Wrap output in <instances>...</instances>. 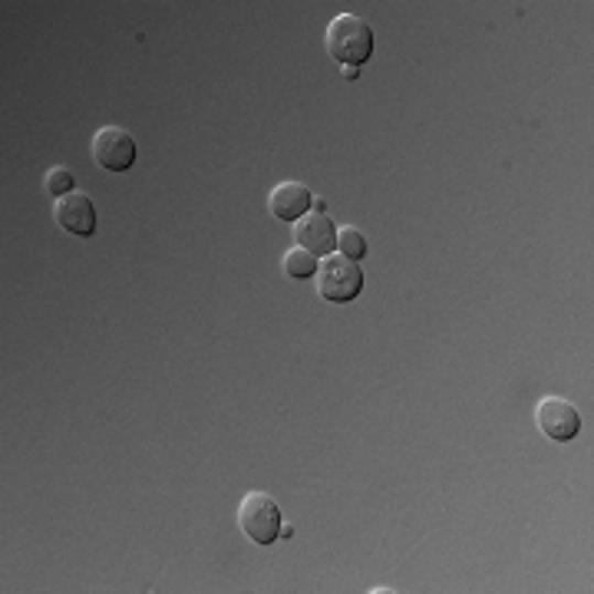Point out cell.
I'll use <instances>...</instances> for the list:
<instances>
[{"label":"cell","mask_w":594,"mask_h":594,"mask_svg":"<svg viewBox=\"0 0 594 594\" xmlns=\"http://www.w3.org/2000/svg\"><path fill=\"white\" fill-rule=\"evenodd\" d=\"M324 43H327L331 60H337L341 66L357 69V66H364L374 56V43L377 40H374V26L367 20H360L354 13H341V17L331 20Z\"/></svg>","instance_id":"6da1fadb"},{"label":"cell","mask_w":594,"mask_h":594,"mask_svg":"<svg viewBox=\"0 0 594 594\" xmlns=\"http://www.w3.org/2000/svg\"><path fill=\"white\" fill-rule=\"evenodd\" d=\"M317 294L331 304H350L364 291V271L357 261L344 255H327L324 264H317Z\"/></svg>","instance_id":"7a4b0ae2"},{"label":"cell","mask_w":594,"mask_h":594,"mask_svg":"<svg viewBox=\"0 0 594 594\" xmlns=\"http://www.w3.org/2000/svg\"><path fill=\"white\" fill-rule=\"evenodd\" d=\"M238 526L255 546H271L281 539V509L268 493H248L238 509Z\"/></svg>","instance_id":"3957f363"},{"label":"cell","mask_w":594,"mask_h":594,"mask_svg":"<svg viewBox=\"0 0 594 594\" xmlns=\"http://www.w3.org/2000/svg\"><path fill=\"white\" fill-rule=\"evenodd\" d=\"M136 155H139V145L132 139L129 129L122 126H102L96 136H93V159L99 169L106 172H126L136 165Z\"/></svg>","instance_id":"277c9868"},{"label":"cell","mask_w":594,"mask_h":594,"mask_svg":"<svg viewBox=\"0 0 594 594\" xmlns=\"http://www.w3.org/2000/svg\"><path fill=\"white\" fill-rule=\"evenodd\" d=\"M536 423H539V430H542L549 440H555V443H569V440H575V436L582 433V417H579V410H575L569 400H562V397H546V400L539 403V410H536Z\"/></svg>","instance_id":"5b68a950"},{"label":"cell","mask_w":594,"mask_h":594,"mask_svg":"<svg viewBox=\"0 0 594 594\" xmlns=\"http://www.w3.org/2000/svg\"><path fill=\"white\" fill-rule=\"evenodd\" d=\"M53 218L63 231L69 235H79V238H89L96 231V205L89 202V195L83 192H69L63 198H56L53 205Z\"/></svg>","instance_id":"8992f818"},{"label":"cell","mask_w":594,"mask_h":594,"mask_svg":"<svg viewBox=\"0 0 594 594\" xmlns=\"http://www.w3.org/2000/svg\"><path fill=\"white\" fill-rule=\"evenodd\" d=\"M294 245L311 251L314 258H327L334 248H337V228L334 222L324 215V212H314V215H304L298 225H294Z\"/></svg>","instance_id":"52a82bcc"},{"label":"cell","mask_w":594,"mask_h":594,"mask_svg":"<svg viewBox=\"0 0 594 594\" xmlns=\"http://www.w3.org/2000/svg\"><path fill=\"white\" fill-rule=\"evenodd\" d=\"M268 205H271V215H274V218L298 225V222L307 215V208L314 205V195H311V188L301 185V182H281V185H274Z\"/></svg>","instance_id":"ba28073f"},{"label":"cell","mask_w":594,"mask_h":594,"mask_svg":"<svg viewBox=\"0 0 594 594\" xmlns=\"http://www.w3.org/2000/svg\"><path fill=\"white\" fill-rule=\"evenodd\" d=\"M284 274L288 278H294V281H304V278H314L317 274V258L311 255V251H304V248H291L288 255H284Z\"/></svg>","instance_id":"9c48e42d"},{"label":"cell","mask_w":594,"mask_h":594,"mask_svg":"<svg viewBox=\"0 0 594 594\" xmlns=\"http://www.w3.org/2000/svg\"><path fill=\"white\" fill-rule=\"evenodd\" d=\"M337 251L344 255V258H350V261H360V258H367V238H364V231H357V228H341L337 231Z\"/></svg>","instance_id":"30bf717a"},{"label":"cell","mask_w":594,"mask_h":594,"mask_svg":"<svg viewBox=\"0 0 594 594\" xmlns=\"http://www.w3.org/2000/svg\"><path fill=\"white\" fill-rule=\"evenodd\" d=\"M43 188H46V192H50L53 198H63V195L76 192L73 172H69V169H63V165L50 169V172H46V179H43Z\"/></svg>","instance_id":"8fae6325"}]
</instances>
